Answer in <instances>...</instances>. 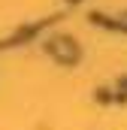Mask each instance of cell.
Listing matches in <instances>:
<instances>
[{
  "mask_svg": "<svg viewBox=\"0 0 127 130\" xmlns=\"http://www.w3.org/2000/svg\"><path fill=\"white\" fill-rule=\"evenodd\" d=\"M49 48H52V55H55V58H61L64 64H73V61L79 58V48H76L70 39H52V42H49Z\"/></svg>",
  "mask_w": 127,
  "mask_h": 130,
  "instance_id": "cell-1",
  "label": "cell"
}]
</instances>
